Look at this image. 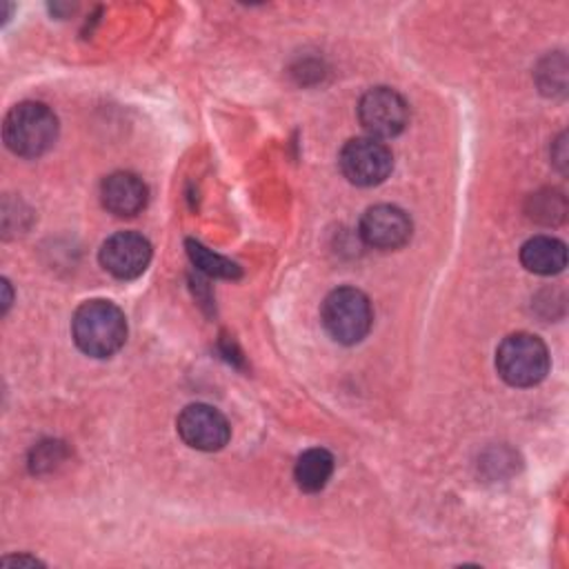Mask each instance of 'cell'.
Here are the masks:
<instances>
[{
    "mask_svg": "<svg viewBox=\"0 0 569 569\" xmlns=\"http://www.w3.org/2000/svg\"><path fill=\"white\" fill-rule=\"evenodd\" d=\"M71 336L82 353L109 358L127 340V318L111 300H87L71 318Z\"/></svg>",
    "mask_w": 569,
    "mask_h": 569,
    "instance_id": "cell-1",
    "label": "cell"
},
{
    "mask_svg": "<svg viewBox=\"0 0 569 569\" xmlns=\"http://www.w3.org/2000/svg\"><path fill=\"white\" fill-rule=\"evenodd\" d=\"M2 138L11 153L20 158H38L53 147L58 138V118L44 102H18L4 116Z\"/></svg>",
    "mask_w": 569,
    "mask_h": 569,
    "instance_id": "cell-2",
    "label": "cell"
},
{
    "mask_svg": "<svg viewBox=\"0 0 569 569\" xmlns=\"http://www.w3.org/2000/svg\"><path fill=\"white\" fill-rule=\"evenodd\" d=\"M547 345L527 331L507 336L496 349V369L511 387H533L549 371Z\"/></svg>",
    "mask_w": 569,
    "mask_h": 569,
    "instance_id": "cell-3",
    "label": "cell"
},
{
    "mask_svg": "<svg viewBox=\"0 0 569 569\" xmlns=\"http://www.w3.org/2000/svg\"><path fill=\"white\" fill-rule=\"evenodd\" d=\"M320 320L327 333L340 345L360 342L373 322L369 298L356 287L333 289L320 309Z\"/></svg>",
    "mask_w": 569,
    "mask_h": 569,
    "instance_id": "cell-4",
    "label": "cell"
},
{
    "mask_svg": "<svg viewBox=\"0 0 569 569\" xmlns=\"http://www.w3.org/2000/svg\"><path fill=\"white\" fill-rule=\"evenodd\" d=\"M338 164L342 176L358 187H376L387 180L393 169L391 149L371 136L351 138L342 144Z\"/></svg>",
    "mask_w": 569,
    "mask_h": 569,
    "instance_id": "cell-5",
    "label": "cell"
},
{
    "mask_svg": "<svg viewBox=\"0 0 569 569\" xmlns=\"http://www.w3.org/2000/svg\"><path fill=\"white\" fill-rule=\"evenodd\" d=\"M358 120L367 136L389 140L409 124V104L396 89L373 87L358 102Z\"/></svg>",
    "mask_w": 569,
    "mask_h": 569,
    "instance_id": "cell-6",
    "label": "cell"
},
{
    "mask_svg": "<svg viewBox=\"0 0 569 569\" xmlns=\"http://www.w3.org/2000/svg\"><path fill=\"white\" fill-rule=\"evenodd\" d=\"M176 429L182 442L198 451H218L231 438L227 418L216 407L204 402L187 405L176 420Z\"/></svg>",
    "mask_w": 569,
    "mask_h": 569,
    "instance_id": "cell-7",
    "label": "cell"
},
{
    "mask_svg": "<svg viewBox=\"0 0 569 569\" xmlns=\"http://www.w3.org/2000/svg\"><path fill=\"white\" fill-rule=\"evenodd\" d=\"M100 264L118 280H133L144 273L151 262V244L136 231H118L100 247Z\"/></svg>",
    "mask_w": 569,
    "mask_h": 569,
    "instance_id": "cell-8",
    "label": "cell"
},
{
    "mask_svg": "<svg viewBox=\"0 0 569 569\" xmlns=\"http://www.w3.org/2000/svg\"><path fill=\"white\" fill-rule=\"evenodd\" d=\"M360 238L380 251L400 249L411 238V218L396 204H373L360 218Z\"/></svg>",
    "mask_w": 569,
    "mask_h": 569,
    "instance_id": "cell-9",
    "label": "cell"
},
{
    "mask_svg": "<svg viewBox=\"0 0 569 569\" xmlns=\"http://www.w3.org/2000/svg\"><path fill=\"white\" fill-rule=\"evenodd\" d=\"M147 184L131 171H116L107 176L100 187V200L104 209L118 218H131L140 213L147 204Z\"/></svg>",
    "mask_w": 569,
    "mask_h": 569,
    "instance_id": "cell-10",
    "label": "cell"
},
{
    "mask_svg": "<svg viewBox=\"0 0 569 569\" xmlns=\"http://www.w3.org/2000/svg\"><path fill=\"white\" fill-rule=\"evenodd\" d=\"M520 262L538 276H556L567 267V247L553 236H533L520 247Z\"/></svg>",
    "mask_w": 569,
    "mask_h": 569,
    "instance_id": "cell-11",
    "label": "cell"
},
{
    "mask_svg": "<svg viewBox=\"0 0 569 569\" xmlns=\"http://www.w3.org/2000/svg\"><path fill=\"white\" fill-rule=\"evenodd\" d=\"M331 473H333V456L322 447L302 451L293 467L296 485L307 493H316L325 489Z\"/></svg>",
    "mask_w": 569,
    "mask_h": 569,
    "instance_id": "cell-12",
    "label": "cell"
},
{
    "mask_svg": "<svg viewBox=\"0 0 569 569\" xmlns=\"http://www.w3.org/2000/svg\"><path fill=\"white\" fill-rule=\"evenodd\" d=\"M187 253H189V260L193 262V267L211 278H227V280L240 278V267L236 262H231L229 258H224L220 253H213L198 240H187Z\"/></svg>",
    "mask_w": 569,
    "mask_h": 569,
    "instance_id": "cell-13",
    "label": "cell"
},
{
    "mask_svg": "<svg viewBox=\"0 0 569 569\" xmlns=\"http://www.w3.org/2000/svg\"><path fill=\"white\" fill-rule=\"evenodd\" d=\"M2 565L4 567H9V565H40V560H36V558H31V556H7V558H2Z\"/></svg>",
    "mask_w": 569,
    "mask_h": 569,
    "instance_id": "cell-14",
    "label": "cell"
}]
</instances>
